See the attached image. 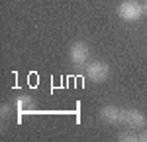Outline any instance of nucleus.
Returning <instances> with one entry per match:
<instances>
[{
	"label": "nucleus",
	"mask_w": 147,
	"mask_h": 142,
	"mask_svg": "<svg viewBox=\"0 0 147 142\" xmlns=\"http://www.w3.org/2000/svg\"><path fill=\"white\" fill-rule=\"evenodd\" d=\"M118 16L124 22H137L143 16V4H139L137 0H124L118 6Z\"/></svg>",
	"instance_id": "obj_1"
},
{
	"label": "nucleus",
	"mask_w": 147,
	"mask_h": 142,
	"mask_svg": "<svg viewBox=\"0 0 147 142\" xmlns=\"http://www.w3.org/2000/svg\"><path fill=\"white\" fill-rule=\"evenodd\" d=\"M10 113H12V109L8 105H2V109H0V115H2V118H8L10 117Z\"/></svg>",
	"instance_id": "obj_8"
},
{
	"label": "nucleus",
	"mask_w": 147,
	"mask_h": 142,
	"mask_svg": "<svg viewBox=\"0 0 147 142\" xmlns=\"http://www.w3.org/2000/svg\"><path fill=\"white\" fill-rule=\"evenodd\" d=\"M139 142H147V130H143V134H139Z\"/></svg>",
	"instance_id": "obj_9"
},
{
	"label": "nucleus",
	"mask_w": 147,
	"mask_h": 142,
	"mask_svg": "<svg viewBox=\"0 0 147 142\" xmlns=\"http://www.w3.org/2000/svg\"><path fill=\"white\" fill-rule=\"evenodd\" d=\"M145 115L137 109H122V124H127L129 128H143Z\"/></svg>",
	"instance_id": "obj_4"
},
{
	"label": "nucleus",
	"mask_w": 147,
	"mask_h": 142,
	"mask_svg": "<svg viewBox=\"0 0 147 142\" xmlns=\"http://www.w3.org/2000/svg\"><path fill=\"white\" fill-rule=\"evenodd\" d=\"M118 140H120V142H139V134L131 132V130H127V132H122V134L118 136Z\"/></svg>",
	"instance_id": "obj_7"
},
{
	"label": "nucleus",
	"mask_w": 147,
	"mask_h": 142,
	"mask_svg": "<svg viewBox=\"0 0 147 142\" xmlns=\"http://www.w3.org/2000/svg\"><path fill=\"white\" fill-rule=\"evenodd\" d=\"M32 105H34V101H32V97H28V95H22V97L16 99V109H18V111H28Z\"/></svg>",
	"instance_id": "obj_6"
},
{
	"label": "nucleus",
	"mask_w": 147,
	"mask_h": 142,
	"mask_svg": "<svg viewBox=\"0 0 147 142\" xmlns=\"http://www.w3.org/2000/svg\"><path fill=\"white\" fill-rule=\"evenodd\" d=\"M88 55H90V49L84 42H75L69 49V57H71L75 67H82L88 61Z\"/></svg>",
	"instance_id": "obj_3"
},
{
	"label": "nucleus",
	"mask_w": 147,
	"mask_h": 142,
	"mask_svg": "<svg viewBox=\"0 0 147 142\" xmlns=\"http://www.w3.org/2000/svg\"><path fill=\"white\" fill-rule=\"evenodd\" d=\"M86 75H88L90 81L102 83V81H106L108 75H110V65H108L106 61H100V59L90 61V63L86 65Z\"/></svg>",
	"instance_id": "obj_2"
},
{
	"label": "nucleus",
	"mask_w": 147,
	"mask_h": 142,
	"mask_svg": "<svg viewBox=\"0 0 147 142\" xmlns=\"http://www.w3.org/2000/svg\"><path fill=\"white\" fill-rule=\"evenodd\" d=\"M143 14L147 16V0H143Z\"/></svg>",
	"instance_id": "obj_10"
},
{
	"label": "nucleus",
	"mask_w": 147,
	"mask_h": 142,
	"mask_svg": "<svg viewBox=\"0 0 147 142\" xmlns=\"http://www.w3.org/2000/svg\"><path fill=\"white\" fill-rule=\"evenodd\" d=\"M100 118L108 124H120L122 122V109L114 105H106L100 109Z\"/></svg>",
	"instance_id": "obj_5"
}]
</instances>
